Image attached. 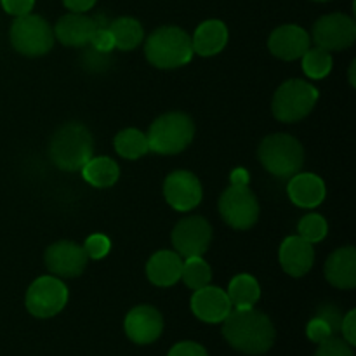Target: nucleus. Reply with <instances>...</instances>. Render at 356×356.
I'll use <instances>...</instances> for the list:
<instances>
[{"label":"nucleus","mask_w":356,"mask_h":356,"mask_svg":"<svg viewBox=\"0 0 356 356\" xmlns=\"http://www.w3.org/2000/svg\"><path fill=\"white\" fill-rule=\"evenodd\" d=\"M222 336L240 353L264 355L273 348L277 332L270 316L263 312L235 308L222 320Z\"/></svg>","instance_id":"obj_1"},{"label":"nucleus","mask_w":356,"mask_h":356,"mask_svg":"<svg viewBox=\"0 0 356 356\" xmlns=\"http://www.w3.org/2000/svg\"><path fill=\"white\" fill-rule=\"evenodd\" d=\"M94 152V139L89 129L79 122H68L54 132L49 145V156L58 169L76 172Z\"/></svg>","instance_id":"obj_2"},{"label":"nucleus","mask_w":356,"mask_h":356,"mask_svg":"<svg viewBox=\"0 0 356 356\" xmlns=\"http://www.w3.org/2000/svg\"><path fill=\"white\" fill-rule=\"evenodd\" d=\"M193 54L191 37L179 26H160L146 38L145 56L155 68H181L191 61Z\"/></svg>","instance_id":"obj_3"},{"label":"nucleus","mask_w":356,"mask_h":356,"mask_svg":"<svg viewBox=\"0 0 356 356\" xmlns=\"http://www.w3.org/2000/svg\"><path fill=\"white\" fill-rule=\"evenodd\" d=\"M195 124L183 111H169L155 118L146 134L149 152L159 155H176L186 149L193 141Z\"/></svg>","instance_id":"obj_4"},{"label":"nucleus","mask_w":356,"mask_h":356,"mask_svg":"<svg viewBox=\"0 0 356 356\" xmlns=\"http://www.w3.org/2000/svg\"><path fill=\"white\" fill-rule=\"evenodd\" d=\"M257 156L271 176L285 179L301 170L305 163V148L294 136L280 132V134L266 136L261 141Z\"/></svg>","instance_id":"obj_5"},{"label":"nucleus","mask_w":356,"mask_h":356,"mask_svg":"<svg viewBox=\"0 0 356 356\" xmlns=\"http://www.w3.org/2000/svg\"><path fill=\"white\" fill-rule=\"evenodd\" d=\"M318 101V89L301 79H291L282 83L271 101V111L278 122L296 124L308 117Z\"/></svg>","instance_id":"obj_6"},{"label":"nucleus","mask_w":356,"mask_h":356,"mask_svg":"<svg viewBox=\"0 0 356 356\" xmlns=\"http://www.w3.org/2000/svg\"><path fill=\"white\" fill-rule=\"evenodd\" d=\"M9 40L19 54L38 58L47 54L54 45V30L38 14H24L13 21Z\"/></svg>","instance_id":"obj_7"},{"label":"nucleus","mask_w":356,"mask_h":356,"mask_svg":"<svg viewBox=\"0 0 356 356\" xmlns=\"http://www.w3.org/2000/svg\"><path fill=\"white\" fill-rule=\"evenodd\" d=\"M219 214L233 229H249L259 219V202L249 184H233L219 198Z\"/></svg>","instance_id":"obj_8"},{"label":"nucleus","mask_w":356,"mask_h":356,"mask_svg":"<svg viewBox=\"0 0 356 356\" xmlns=\"http://www.w3.org/2000/svg\"><path fill=\"white\" fill-rule=\"evenodd\" d=\"M68 302V287L54 275L40 277L31 282L26 291L24 305L37 318H51L61 313Z\"/></svg>","instance_id":"obj_9"},{"label":"nucleus","mask_w":356,"mask_h":356,"mask_svg":"<svg viewBox=\"0 0 356 356\" xmlns=\"http://www.w3.org/2000/svg\"><path fill=\"white\" fill-rule=\"evenodd\" d=\"M172 247L181 257L204 256L212 242V226L200 216L184 218L174 226L170 233Z\"/></svg>","instance_id":"obj_10"},{"label":"nucleus","mask_w":356,"mask_h":356,"mask_svg":"<svg viewBox=\"0 0 356 356\" xmlns=\"http://www.w3.org/2000/svg\"><path fill=\"white\" fill-rule=\"evenodd\" d=\"M312 40L316 47L329 52L350 49L356 40L355 19L341 13L322 16L313 26Z\"/></svg>","instance_id":"obj_11"},{"label":"nucleus","mask_w":356,"mask_h":356,"mask_svg":"<svg viewBox=\"0 0 356 356\" xmlns=\"http://www.w3.org/2000/svg\"><path fill=\"white\" fill-rule=\"evenodd\" d=\"M163 197L167 204L179 212H190L204 198L200 179L190 170H174L163 181Z\"/></svg>","instance_id":"obj_12"},{"label":"nucleus","mask_w":356,"mask_h":356,"mask_svg":"<svg viewBox=\"0 0 356 356\" xmlns=\"http://www.w3.org/2000/svg\"><path fill=\"white\" fill-rule=\"evenodd\" d=\"M45 266L58 278H75L86 271L89 257L82 245L70 240L52 243L45 250Z\"/></svg>","instance_id":"obj_13"},{"label":"nucleus","mask_w":356,"mask_h":356,"mask_svg":"<svg viewBox=\"0 0 356 356\" xmlns=\"http://www.w3.org/2000/svg\"><path fill=\"white\" fill-rule=\"evenodd\" d=\"M125 334L136 344H152L162 336L163 316L156 308L148 305L136 306L127 313L124 322Z\"/></svg>","instance_id":"obj_14"},{"label":"nucleus","mask_w":356,"mask_h":356,"mask_svg":"<svg viewBox=\"0 0 356 356\" xmlns=\"http://www.w3.org/2000/svg\"><path fill=\"white\" fill-rule=\"evenodd\" d=\"M309 47H312V37L305 28L298 24H282L271 31L268 38V49L271 54L284 61L301 59Z\"/></svg>","instance_id":"obj_15"},{"label":"nucleus","mask_w":356,"mask_h":356,"mask_svg":"<svg viewBox=\"0 0 356 356\" xmlns=\"http://www.w3.org/2000/svg\"><path fill=\"white\" fill-rule=\"evenodd\" d=\"M191 312L205 323H221L232 312V301L222 289L205 285L191 296Z\"/></svg>","instance_id":"obj_16"},{"label":"nucleus","mask_w":356,"mask_h":356,"mask_svg":"<svg viewBox=\"0 0 356 356\" xmlns=\"http://www.w3.org/2000/svg\"><path fill=\"white\" fill-rule=\"evenodd\" d=\"M278 259L287 275L294 278L305 277L315 263V249L313 243L306 242L299 235L287 236L278 250Z\"/></svg>","instance_id":"obj_17"},{"label":"nucleus","mask_w":356,"mask_h":356,"mask_svg":"<svg viewBox=\"0 0 356 356\" xmlns=\"http://www.w3.org/2000/svg\"><path fill=\"white\" fill-rule=\"evenodd\" d=\"M97 23L94 17L83 13H70L58 19L54 26V38L66 47H82L90 42Z\"/></svg>","instance_id":"obj_18"},{"label":"nucleus","mask_w":356,"mask_h":356,"mask_svg":"<svg viewBox=\"0 0 356 356\" xmlns=\"http://www.w3.org/2000/svg\"><path fill=\"white\" fill-rule=\"evenodd\" d=\"M287 193L296 207L315 209L325 200L327 188L322 177L316 174L298 172L289 181Z\"/></svg>","instance_id":"obj_19"},{"label":"nucleus","mask_w":356,"mask_h":356,"mask_svg":"<svg viewBox=\"0 0 356 356\" xmlns=\"http://www.w3.org/2000/svg\"><path fill=\"white\" fill-rule=\"evenodd\" d=\"M325 278L341 291H351L356 285V249L353 245L334 250L325 263Z\"/></svg>","instance_id":"obj_20"},{"label":"nucleus","mask_w":356,"mask_h":356,"mask_svg":"<svg viewBox=\"0 0 356 356\" xmlns=\"http://www.w3.org/2000/svg\"><path fill=\"white\" fill-rule=\"evenodd\" d=\"M183 257L176 250H159L146 264V277L156 287H172L181 280Z\"/></svg>","instance_id":"obj_21"},{"label":"nucleus","mask_w":356,"mask_h":356,"mask_svg":"<svg viewBox=\"0 0 356 356\" xmlns=\"http://www.w3.org/2000/svg\"><path fill=\"white\" fill-rule=\"evenodd\" d=\"M228 26L219 19H207L200 23L191 37L193 52L204 58L219 54L228 44Z\"/></svg>","instance_id":"obj_22"},{"label":"nucleus","mask_w":356,"mask_h":356,"mask_svg":"<svg viewBox=\"0 0 356 356\" xmlns=\"http://www.w3.org/2000/svg\"><path fill=\"white\" fill-rule=\"evenodd\" d=\"M341 322H343V315L339 313V309L332 305H325L318 308L316 316L309 320L308 327H306V336L309 341L320 344L339 332Z\"/></svg>","instance_id":"obj_23"},{"label":"nucleus","mask_w":356,"mask_h":356,"mask_svg":"<svg viewBox=\"0 0 356 356\" xmlns=\"http://www.w3.org/2000/svg\"><path fill=\"white\" fill-rule=\"evenodd\" d=\"M82 177L94 188H110L120 177V167L110 156H90L80 169Z\"/></svg>","instance_id":"obj_24"},{"label":"nucleus","mask_w":356,"mask_h":356,"mask_svg":"<svg viewBox=\"0 0 356 356\" xmlns=\"http://www.w3.org/2000/svg\"><path fill=\"white\" fill-rule=\"evenodd\" d=\"M226 294H228L233 308H254L261 299V285L252 275L240 273L232 278Z\"/></svg>","instance_id":"obj_25"},{"label":"nucleus","mask_w":356,"mask_h":356,"mask_svg":"<svg viewBox=\"0 0 356 356\" xmlns=\"http://www.w3.org/2000/svg\"><path fill=\"white\" fill-rule=\"evenodd\" d=\"M111 37H113L115 47L120 51H132L145 40V30L143 24L136 17L122 16L108 24Z\"/></svg>","instance_id":"obj_26"},{"label":"nucleus","mask_w":356,"mask_h":356,"mask_svg":"<svg viewBox=\"0 0 356 356\" xmlns=\"http://www.w3.org/2000/svg\"><path fill=\"white\" fill-rule=\"evenodd\" d=\"M115 149L125 160H138L149 152L148 138L139 129H124L115 136Z\"/></svg>","instance_id":"obj_27"},{"label":"nucleus","mask_w":356,"mask_h":356,"mask_svg":"<svg viewBox=\"0 0 356 356\" xmlns=\"http://www.w3.org/2000/svg\"><path fill=\"white\" fill-rule=\"evenodd\" d=\"M181 280L184 282L188 289L191 291H198V289L205 287L211 284L212 280V270L204 257H186L183 261V271H181Z\"/></svg>","instance_id":"obj_28"},{"label":"nucleus","mask_w":356,"mask_h":356,"mask_svg":"<svg viewBox=\"0 0 356 356\" xmlns=\"http://www.w3.org/2000/svg\"><path fill=\"white\" fill-rule=\"evenodd\" d=\"M302 72L306 73V76L313 80H322L332 72V56L329 51L320 47H309L308 51L302 54Z\"/></svg>","instance_id":"obj_29"},{"label":"nucleus","mask_w":356,"mask_h":356,"mask_svg":"<svg viewBox=\"0 0 356 356\" xmlns=\"http://www.w3.org/2000/svg\"><path fill=\"white\" fill-rule=\"evenodd\" d=\"M298 233L302 240L309 243H318L329 233V225H327V219L320 214H306L305 218L299 221L298 225Z\"/></svg>","instance_id":"obj_30"},{"label":"nucleus","mask_w":356,"mask_h":356,"mask_svg":"<svg viewBox=\"0 0 356 356\" xmlns=\"http://www.w3.org/2000/svg\"><path fill=\"white\" fill-rule=\"evenodd\" d=\"M82 247L89 259L99 261L110 254L111 242L106 235H103V233H92L90 236H87Z\"/></svg>","instance_id":"obj_31"},{"label":"nucleus","mask_w":356,"mask_h":356,"mask_svg":"<svg viewBox=\"0 0 356 356\" xmlns=\"http://www.w3.org/2000/svg\"><path fill=\"white\" fill-rule=\"evenodd\" d=\"M315 356H355L353 346L348 344L341 337H329L327 341L320 343Z\"/></svg>","instance_id":"obj_32"},{"label":"nucleus","mask_w":356,"mask_h":356,"mask_svg":"<svg viewBox=\"0 0 356 356\" xmlns=\"http://www.w3.org/2000/svg\"><path fill=\"white\" fill-rule=\"evenodd\" d=\"M89 44L92 45L94 51L103 52V54H108V52H111L115 49L113 37H111L108 26H97L96 31L92 33V37H90Z\"/></svg>","instance_id":"obj_33"},{"label":"nucleus","mask_w":356,"mask_h":356,"mask_svg":"<svg viewBox=\"0 0 356 356\" xmlns=\"http://www.w3.org/2000/svg\"><path fill=\"white\" fill-rule=\"evenodd\" d=\"M167 356H209V353L200 344L191 343V341H183V343H177L176 346L170 348Z\"/></svg>","instance_id":"obj_34"},{"label":"nucleus","mask_w":356,"mask_h":356,"mask_svg":"<svg viewBox=\"0 0 356 356\" xmlns=\"http://www.w3.org/2000/svg\"><path fill=\"white\" fill-rule=\"evenodd\" d=\"M35 0H2V7L10 16H24L33 10Z\"/></svg>","instance_id":"obj_35"},{"label":"nucleus","mask_w":356,"mask_h":356,"mask_svg":"<svg viewBox=\"0 0 356 356\" xmlns=\"http://www.w3.org/2000/svg\"><path fill=\"white\" fill-rule=\"evenodd\" d=\"M341 332H343V339L348 344L355 346L356 344V312L351 309L346 316H343V322H341Z\"/></svg>","instance_id":"obj_36"},{"label":"nucleus","mask_w":356,"mask_h":356,"mask_svg":"<svg viewBox=\"0 0 356 356\" xmlns=\"http://www.w3.org/2000/svg\"><path fill=\"white\" fill-rule=\"evenodd\" d=\"M63 3H65L72 13H87L89 9H92L96 0H63Z\"/></svg>","instance_id":"obj_37"},{"label":"nucleus","mask_w":356,"mask_h":356,"mask_svg":"<svg viewBox=\"0 0 356 356\" xmlns=\"http://www.w3.org/2000/svg\"><path fill=\"white\" fill-rule=\"evenodd\" d=\"M249 170L243 169V167H236L235 170H232L229 174V183L233 184H249Z\"/></svg>","instance_id":"obj_38"},{"label":"nucleus","mask_w":356,"mask_h":356,"mask_svg":"<svg viewBox=\"0 0 356 356\" xmlns=\"http://www.w3.org/2000/svg\"><path fill=\"white\" fill-rule=\"evenodd\" d=\"M355 66H356V61H351V65H350V83L351 86H356V82H355Z\"/></svg>","instance_id":"obj_39"},{"label":"nucleus","mask_w":356,"mask_h":356,"mask_svg":"<svg viewBox=\"0 0 356 356\" xmlns=\"http://www.w3.org/2000/svg\"><path fill=\"white\" fill-rule=\"evenodd\" d=\"M315 2H329V0H315Z\"/></svg>","instance_id":"obj_40"}]
</instances>
